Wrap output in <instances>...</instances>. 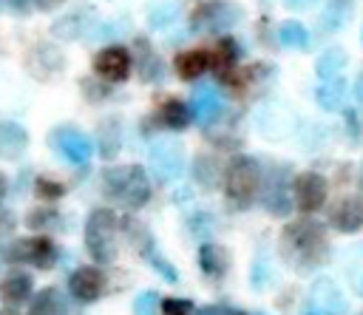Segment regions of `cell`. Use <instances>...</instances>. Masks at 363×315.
<instances>
[{
  "label": "cell",
  "instance_id": "obj_1",
  "mask_svg": "<svg viewBox=\"0 0 363 315\" xmlns=\"http://www.w3.org/2000/svg\"><path fill=\"white\" fill-rule=\"evenodd\" d=\"M85 247L102 264L116 258V216L111 210L99 207L88 216V221H85Z\"/></svg>",
  "mask_w": 363,
  "mask_h": 315
},
{
  "label": "cell",
  "instance_id": "obj_2",
  "mask_svg": "<svg viewBox=\"0 0 363 315\" xmlns=\"http://www.w3.org/2000/svg\"><path fill=\"white\" fill-rule=\"evenodd\" d=\"M105 190L111 196L122 199L128 207H142L150 199V184H147V176H145V170L139 165L108 170L105 173Z\"/></svg>",
  "mask_w": 363,
  "mask_h": 315
},
{
  "label": "cell",
  "instance_id": "obj_3",
  "mask_svg": "<svg viewBox=\"0 0 363 315\" xmlns=\"http://www.w3.org/2000/svg\"><path fill=\"white\" fill-rule=\"evenodd\" d=\"M227 199L235 204V207H247L255 196H258V187H261V167L255 159L250 156H238L230 170H227Z\"/></svg>",
  "mask_w": 363,
  "mask_h": 315
},
{
  "label": "cell",
  "instance_id": "obj_4",
  "mask_svg": "<svg viewBox=\"0 0 363 315\" xmlns=\"http://www.w3.org/2000/svg\"><path fill=\"white\" fill-rule=\"evenodd\" d=\"M281 247L289 250V258H303L301 264H315L320 258V250H323V236H320V227L312 224V221H301V224H292L284 230L281 236Z\"/></svg>",
  "mask_w": 363,
  "mask_h": 315
},
{
  "label": "cell",
  "instance_id": "obj_5",
  "mask_svg": "<svg viewBox=\"0 0 363 315\" xmlns=\"http://www.w3.org/2000/svg\"><path fill=\"white\" fill-rule=\"evenodd\" d=\"M238 17H241V11L233 3H227V0H210V3H204V6L196 9L190 26L196 31H210L213 34V31H224V28L235 26Z\"/></svg>",
  "mask_w": 363,
  "mask_h": 315
},
{
  "label": "cell",
  "instance_id": "obj_6",
  "mask_svg": "<svg viewBox=\"0 0 363 315\" xmlns=\"http://www.w3.org/2000/svg\"><path fill=\"white\" fill-rule=\"evenodd\" d=\"M9 255H11L14 261L34 264L37 270H48V267H54V261H57V250H54V244H51L45 236H34V238H20V241H14L11 250H9Z\"/></svg>",
  "mask_w": 363,
  "mask_h": 315
},
{
  "label": "cell",
  "instance_id": "obj_7",
  "mask_svg": "<svg viewBox=\"0 0 363 315\" xmlns=\"http://www.w3.org/2000/svg\"><path fill=\"white\" fill-rule=\"evenodd\" d=\"M150 167L159 179H176L182 170H184V150L179 142H170V139H162V142H153L150 145Z\"/></svg>",
  "mask_w": 363,
  "mask_h": 315
},
{
  "label": "cell",
  "instance_id": "obj_8",
  "mask_svg": "<svg viewBox=\"0 0 363 315\" xmlns=\"http://www.w3.org/2000/svg\"><path fill=\"white\" fill-rule=\"evenodd\" d=\"M343 295L337 292V287L329 278H320L312 284L306 304H303V315H340L343 312Z\"/></svg>",
  "mask_w": 363,
  "mask_h": 315
},
{
  "label": "cell",
  "instance_id": "obj_9",
  "mask_svg": "<svg viewBox=\"0 0 363 315\" xmlns=\"http://www.w3.org/2000/svg\"><path fill=\"white\" fill-rule=\"evenodd\" d=\"M51 142H54V148H57L71 165H85V162L91 159V153H94L91 139H88L82 131H77V128H57V131L51 133Z\"/></svg>",
  "mask_w": 363,
  "mask_h": 315
},
{
  "label": "cell",
  "instance_id": "obj_10",
  "mask_svg": "<svg viewBox=\"0 0 363 315\" xmlns=\"http://www.w3.org/2000/svg\"><path fill=\"white\" fill-rule=\"evenodd\" d=\"M326 201V179L320 173H301L295 179V204L303 213L320 210Z\"/></svg>",
  "mask_w": 363,
  "mask_h": 315
},
{
  "label": "cell",
  "instance_id": "obj_11",
  "mask_svg": "<svg viewBox=\"0 0 363 315\" xmlns=\"http://www.w3.org/2000/svg\"><path fill=\"white\" fill-rule=\"evenodd\" d=\"M94 71L108 82H122L128 77V71H130V54L125 48H119V45H111V48L96 54Z\"/></svg>",
  "mask_w": 363,
  "mask_h": 315
},
{
  "label": "cell",
  "instance_id": "obj_12",
  "mask_svg": "<svg viewBox=\"0 0 363 315\" xmlns=\"http://www.w3.org/2000/svg\"><path fill=\"white\" fill-rule=\"evenodd\" d=\"M190 111H193V116H196L201 125H210V122L224 111V99H221V94L216 91V85H207V82L196 85Z\"/></svg>",
  "mask_w": 363,
  "mask_h": 315
},
{
  "label": "cell",
  "instance_id": "obj_13",
  "mask_svg": "<svg viewBox=\"0 0 363 315\" xmlns=\"http://www.w3.org/2000/svg\"><path fill=\"white\" fill-rule=\"evenodd\" d=\"M68 287H71L74 298H79V301H96L102 295V289H105V275L96 267H79V270L71 272Z\"/></svg>",
  "mask_w": 363,
  "mask_h": 315
},
{
  "label": "cell",
  "instance_id": "obj_14",
  "mask_svg": "<svg viewBox=\"0 0 363 315\" xmlns=\"http://www.w3.org/2000/svg\"><path fill=\"white\" fill-rule=\"evenodd\" d=\"M91 28H94L91 9H77V11L62 14V17L51 26V34L60 37V40H77V37H88Z\"/></svg>",
  "mask_w": 363,
  "mask_h": 315
},
{
  "label": "cell",
  "instance_id": "obj_15",
  "mask_svg": "<svg viewBox=\"0 0 363 315\" xmlns=\"http://www.w3.org/2000/svg\"><path fill=\"white\" fill-rule=\"evenodd\" d=\"M332 227L340 233H354L363 227V199L360 196H346L335 210H332Z\"/></svg>",
  "mask_w": 363,
  "mask_h": 315
},
{
  "label": "cell",
  "instance_id": "obj_16",
  "mask_svg": "<svg viewBox=\"0 0 363 315\" xmlns=\"http://www.w3.org/2000/svg\"><path fill=\"white\" fill-rule=\"evenodd\" d=\"M255 125H258V131L267 133V136H284V133H289V128H292V114H289L286 108H281V105H267V108L258 111Z\"/></svg>",
  "mask_w": 363,
  "mask_h": 315
},
{
  "label": "cell",
  "instance_id": "obj_17",
  "mask_svg": "<svg viewBox=\"0 0 363 315\" xmlns=\"http://www.w3.org/2000/svg\"><path fill=\"white\" fill-rule=\"evenodd\" d=\"M28 145V133L17 122H0V159H17Z\"/></svg>",
  "mask_w": 363,
  "mask_h": 315
},
{
  "label": "cell",
  "instance_id": "obj_18",
  "mask_svg": "<svg viewBox=\"0 0 363 315\" xmlns=\"http://www.w3.org/2000/svg\"><path fill=\"white\" fill-rule=\"evenodd\" d=\"M0 298L6 304H11V306L28 301L31 298V278L26 272H9L3 278V284H0Z\"/></svg>",
  "mask_w": 363,
  "mask_h": 315
},
{
  "label": "cell",
  "instance_id": "obj_19",
  "mask_svg": "<svg viewBox=\"0 0 363 315\" xmlns=\"http://www.w3.org/2000/svg\"><path fill=\"white\" fill-rule=\"evenodd\" d=\"M28 315H68L60 289H57V287H45V289H40V292L34 295V301H31Z\"/></svg>",
  "mask_w": 363,
  "mask_h": 315
},
{
  "label": "cell",
  "instance_id": "obj_20",
  "mask_svg": "<svg viewBox=\"0 0 363 315\" xmlns=\"http://www.w3.org/2000/svg\"><path fill=\"white\" fill-rule=\"evenodd\" d=\"M159 119H162V125H164V128L182 131V128H187V125H190L193 111H190V105H184L182 99H167V102L162 105V111H159Z\"/></svg>",
  "mask_w": 363,
  "mask_h": 315
},
{
  "label": "cell",
  "instance_id": "obj_21",
  "mask_svg": "<svg viewBox=\"0 0 363 315\" xmlns=\"http://www.w3.org/2000/svg\"><path fill=\"white\" fill-rule=\"evenodd\" d=\"M349 14H352V3L349 0H329V6L320 14V28L329 31V34L340 31L349 23Z\"/></svg>",
  "mask_w": 363,
  "mask_h": 315
},
{
  "label": "cell",
  "instance_id": "obj_22",
  "mask_svg": "<svg viewBox=\"0 0 363 315\" xmlns=\"http://www.w3.org/2000/svg\"><path fill=\"white\" fill-rule=\"evenodd\" d=\"M343 94H346V79L343 77H332L323 79L318 88V105L326 111H337L343 105Z\"/></svg>",
  "mask_w": 363,
  "mask_h": 315
},
{
  "label": "cell",
  "instance_id": "obj_23",
  "mask_svg": "<svg viewBox=\"0 0 363 315\" xmlns=\"http://www.w3.org/2000/svg\"><path fill=\"white\" fill-rule=\"evenodd\" d=\"M199 261H201V270L207 272V275H224V270H227V250L224 247H218V244H204L201 250H199Z\"/></svg>",
  "mask_w": 363,
  "mask_h": 315
},
{
  "label": "cell",
  "instance_id": "obj_24",
  "mask_svg": "<svg viewBox=\"0 0 363 315\" xmlns=\"http://www.w3.org/2000/svg\"><path fill=\"white\" fill-rule=\"evenodd\" d=\"M278 40H281V45H286V48H309V31L298 23V20H286V23H281V28H278Z\"/></svg>",
  "mask_w": 363,
  "mask_h": 315
},
{
  "label": "cell",
  "instance_id": "obj_25",
  "mask_svg": "<svg viewBox=\"0 0 363 315\" xmlns=\"http://www.w3.org/2000/svg\"><path fill=\"white\" fill-rule=\"evenodd\" d=\"M343 65H346V51L343 48H326L318 57V65L315 68H318L320 79H332V77H340Z\"/></svg>",
  "mask_w": 363,
  "mask_h": 315
},
{
  "label": "cell",
  "instance_id": "obj_26",
  "mask_svg": "<svg viewBox=\"0 0 363 315\" xmlns=\"http://www.w3.org/2000/svg\"><path fill=\"white\" fill-rule=\"evenodd\" d=\"M204 68H207V54L204 51H184L176 60V71H179L182 79H196Z\"/></svg>",
  "mask_w": 363,
  "mask_h": 315
},
{
  "label": "cell",
  "instance_id": "obj_27",
  "mask_svg": "<svg viewBox=\"0 0 363 315\" xmlns=\"http://www.w3.org/2000/svg\"><path fill=\"white\" fill-rule=\"evenodd\" d=\"M176 17H179V3H159L156 9H150V14H147V23L153 26V28H167L170 23H176Z\"/></svg>",
  "mask_w": 363,
  "mask_h": 315
},
{
  "label": "cell",
  "instance_id": "obj_28",
  "mask_svg": "<svg viewBox=\"0 0 363 315\" xmlns=\"http://www.w3.org/2000/svg\"><path fill=\"white\" fill-rule=\"evenodd\" d=\"M346 272H349V284L357 295H363V244L354 247L349 253V264H346Z\"/></svg>",
  "mask_w": 363,
  "mask_h": 315
},
{
  "label": "cell",
  "instance_id": "obj_29",
  "mask_svg": "<svg viewBox=\"0 0 363 315\" xmlns=\"http://www.w3.org/2000/svg\"><path fill=\"white\" fill-rule=\"evenodd\" d=\"M139 74H142V79H147V82H159V79L164 77V65L159 62L156 54H145L142 62H139Z\"/></svg>",
  "mask_w": 363,
  "mask_h": 315
},
{
  "label": "cell",
  "instance_id": "obj_30",
  "mask_svg": "<svg viewBox=\"0 0 363 315\" xmlns=\"http://www.w3.org/2000/svg\"><path fill=\"white\" fill-rule=\"evenodd\" d=\"M213 62H216V65H218V68L227 74V71H230V65L235 62V45H233L230 40H221V43H218V51H216V60H213Z\"/></svg>",
  "mask_w": 363,
  "mask_h": 315
},
{
  "label": "cell",
  "instance_id": "obj_31",
  "mask_svg": "<svg viewBox=\"0 0 363 315\" xmlns=\"http://www.w3.org/2000/svg\"><path fill=\"white\" fill-rule=\"evenodd\" d=\"M159 312V298L153 292H142L133 301V315H156Z\"/></svg>",
  "mask_w": 363,
  "mask_h": 315
},
{
  "label": "cell",
  "instance_id": "obj_32",
  "mask_svg": "<svg viewBox=\"0 0 363 315\" xmlns=\"http://www.w3.org/2000/svg\"><path fill=\"white\" fill-rule=\"evenodd\" d=\"M99 136H102V153H105V156H113V153H116V139H119L116 125L108 122L105 128H99Z\"/></svg>",
  "mask_w": 363,
  "mask_h": 315
},
{
  "label": "cell",
  "instance_id": "obj_33",
  "mask_svg": "<svg viewBox=\"0 0 363 315\" xmlns=\"http://www.w3.org/2000/svg\"><path fill=\"white\" fill-rule=\"evenodd\" d=\"M37 193H40L43 199H57V196H62V184L43 176V179H37Z\"/></svg>",
  "mask_w": 363,
  "mask_h": 315
},
{
  "label": "cell",
  "instance_id": "obj_34",
  "mask_svg": "<svg viewBox=\"0 0 363 315\" xmlns=\"http://www.w3.org/2000/svg\"><path fill=\"white\" fill-rule=\"evenodd\" d=\"M162 309H164L167 315H187L193 306H190V301H184V298H164V301H162Z\"/></svg>",
  "mask_w": 363,
  "mask_h": 315
},
{
  "label": "cell",
  "instance_id": "obj_35",
  "mask_svg": "<svg viewBox=\"0 0 363 315\" xmlns=\"http://www.w3.org/2000/svg\"><path fill=\"white\" fill-rule=\"evenodd\" d=\"M51 219H54V213H31V216H28V227L40 230V227H45Z\"/></svg>",
  "mask_w": 363,
  "mask_h": 315
},
{
  "label": "cell",
  "instance_id": "obj_36",
  "mask_svg": "<svg viewBox=\"0 0 363 315\" xmlns=\"http://www.w3.org/2000/svg\"><path fill=\"white\" fill-rule=\"evenodd\" d=\"M196 315H241V312H233L227 306H207V309H199Z\"/></svg>",
  "mask_w": 363,
  "mask_h": 315
},
{
  "label": "cell",
  "instance_id": "obj_37",
  "mask_svg": "<svg viewBox=\"0 0 363 315\" xmlns=\"http://www.w3.org/2000/svg\"><path fill=\"white\" fill-rule=\"evenodd\" d=\"M37 9H43V11H51V9H57L62 0H31Z\"/></svg>",
  "mask_w": 363,
  "mask_h": 315
},
{
  "label": "cell",
  "instance_id": "obj_38",
  "mask_svg": "<svg viewBox=\"0 0 363 315\" xmlns=\"http://www.w3.org/2000/svg\"><path fill=\"white\" fill-rule=\"evenodd\" d=\"M289 9H306V6H312L315 0H284Z\"/></svg>",
  "mask_w": 363,
  "mask_h": 315
},
{
  "label": "cell",
  "instance_id": "obj_39",
  "mask_svg": "<svg viewBox=\"0 0 363 315\" xmlns=\"http://www.w3.org/2000/svg\"><path fill=\"white\" fill-rule=\"evenodd\" d=\"M354 96L363 102V74H360V77H357V82H354Z\"/></svg>",
  "mask_w": 363,
  "mask_h": 315
},
{
  "label": "cell",
  "instance_id": "obj_40",
  "mask_svg": "<svg viewBox=\"0 0 363 315\" xmlns=\"http://www.w3.org/2000/svg\"><path fill=\"white\" fill-rule=\"evenodd\" d=\"M6 187H9V182H6V176H3V173H0V199H3V196H6Z\"/></svg>",
  "mask_w": 363,
  "mask_h": 315
},
{
  "label": "cell",
  "instance_id": "obj_41",
  "mask_svg": "<svg viewBox=\"0 0 363 315\" xmlns=\"http://www.w3.org/2000/svg\"><path fill=\"white\" fill-rule=\"evenodd\" d=\"M0 315H17V312H14L11 306H9V309H0Z\"/></svg>",
  "mask_w": 363,
  "mask_h": 315
}]
</instances>
